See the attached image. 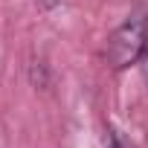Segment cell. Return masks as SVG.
<instances>
[{
  "instance_id": "cell-2",
  "label": "cell",
  "mask_w": 148,
  "mask_h": 148,
  "mask_svg": "<svg viewBox=\"0 0 148 148\" xmlns=\"http://www.w3.org/2000/svg\"><path fill=\"white\" fill-rule=\"evenodd\" d=\"M108 148H134L119 131H110V139H108Z\"/></svg>"
},
{
  "instance_id": "cell-3",
  "label": "cell",
  "mask_w": 148,
  "mask_h": 148,
  "mask_svg": "<svg viewBox=\"0 0 148 148\" xmlns=\"http://www.w3.org/2000/svg\"><path fill=\"white\" fill-rule=\"evenodd\" d=\"M139 61H142V79H145V84H148V49H145V55H142Z\"/></svg>"
},
{
  "instance_id": "cell-4",
  "label": "cell",
  "mask_w": 148,
  "mask_h": 148,
  "mask_svg": "<svg viewBox=\"0 0 148 148\" xmlns=\"http://www.w3.org/2000/svg\"><path fill=\"white\" fill-rule=\"evenodd\" d=\"M38 3H41L44 9H55V6H58V0H38Z\"/></svg>"
},
{
  "instance_id": "cell-1",
  "label": "cell",
  "mask_w": 148,
  "mask_h": 148,
  "mask_svg": "<svg viewBox=\"0 0 148 148\" xmlns=\"http://www.w3.org/2000/svg\"><path fill=\"white\" fill-rule=\"evenodd\" d=\"M145 49H148V15L142 12L128 15L125 23L108 41V64L113 70H125L136 64L145 55Z\"/></svg>"
}]
</instances>
